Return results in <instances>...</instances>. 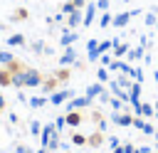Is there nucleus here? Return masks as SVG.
Here are the masks:
<instances>
[{
  "label": "nucleus",
  "mask_w": 158,
  "mask_h": 153,
  "mask_svg": "<svg viewBox=\"0 0 158 153\" xmlns=\"http://www.w3.org/2000/svg\"><path fill=\"white\" fill-rule=\"evenodd\" d=\"M96 79H99L101 84L109 81V69H106V67H99V69H96Z\"/></svg>",
  "instance_id": "bb28decb"
},
{
  "label": "nucleus",
  "mask_w": 158,
  "mask_h": 153,
  "mask_svg": "<svg viewBox=\"0 0 158 153\" xmlns=\"http://www.w3.org/2000/svg\"><path fill=\"white\" fill-rule=\"evenodd\" d=\"M133 114H136V116H143V118H151V116H156V106L141 101L138 106H133Z\"/></svg>",
  "instance_id": "423d86ee"
},
{
  "label": "nucleus",
  "mask_w": 158,
  "mask_h": 153,
  "mask_svg": "<svg viewBox=\"0 0 158 153\" xmlns=\"http://www.w3.org/2000/svg\"><path fill=\"white\" fill-rule=\"evenodd\" d=\"M114 81H116V84H118V86H121V89H126V91H128V89H131V84H133V81H131V76H128V74H118V76H116V79H114Z\"/></svg>",
  "instance_id": "412c9836"
},
{
  "label": "nucleus",
  "mask_w": 158,
  "mask_h": 153,
  "mask_svg": "<svg viewBox=\"0 0 158 153\" xmlns=\"http://www.w3.org/2000/svg\"><path fill=\"white\" fill-rule=\"evenodd\" d=\"M99 101H101V104H109V101H111V94H109V91L104 89V91L99 94Z\"/></svg>",
  "instance_id": "f704fd0d"
},
{
  "label": "nucleus",
  "mask_w": 158,
  "mask_h": 153,
  "mask_svg": "<svg viewBox=\"0 0 158 153\" xmlns=\"http://www.w3.org/2000/svg\"><path fill=\"white\" fill-rule=\"evenodd\" d=\"M156 153H158V151H156Z\"/></svg>",
  "instance_id": "c03bdc74"
},
{
  "label": "nucleus",
  "mask_w": 158,
  "mask_h": 153,
  "mask_svg": "<svg viewBox=\"0 0 158 153\" xmlns=\"http://www.w3.org/2000/svg\"><path fill=\"white\" fill-rule=\"evenodd\" d=\"M81 20H84V10L77 7V10H72V12L67 15V27H69V30H77V27L81 25Z\"/></svg>",
  "instance_id": "39448f33"
},
{
  "label": "nucleus",
  "mask_w": 158,
  "mask_h": 153,
  "mask_svg": "<svg viewBox=\"0 0 158 153\" xmlns=\"http://www.w3.org/2000/svg\"><path fill=\"white\" fill-rule=\"evenodd\" d=\"M156 30H158V20H156Z\"/></svg>",
  "instance_id": "37998d69"
},
{
  "label": "nucleus",
  "mask_w": 158,
  "mask_h": 153,
  "mask_svg": "<svg viewBox=\"0 0 158 153\" xmlns=\"http://www.w3.org/2000/svg\"><path fill=\"white\" fill-rule=\"evenodd\" d=\"M32 109H42L44 104H47V96H30V101H27Z\"/></svg>",
  "instance_id": "5701e85b"
},
{
  "label": "nucleus",
  "mask_w": 158,
  "mask_h": 153,
  "mask_svg": "<svg viewBox=\"0 0 158 153\" xmlns=\"http://www.w3.org/2000/svg\"><path fill=\"white\" fill-rule=\"evenodd\" d=\"M30 133H32V136H40V133H42L40 121H30Z\"/></svg>",
  "instance_id": "c756f323"
},
{
  "label": "nucleus",
  "mask_w": 158,
  "mask_h": 153,
  "mask_svg": "<svg viewBox=\"0 0 158 153\" xmlns=\"http://www.w3.org/2000/svg\"><path fill=\"white\" fill-rule=\"evenodd\" d=\"M91 101H94V99H89L86 94H84V96H72V99L67 101V111H74V109H86V106H91Z\"/></svg>",
  "instance_id": "7ed1b4c3"
},
{
  "label": "nucleus",
  "mask_w": 158,
  "mask_h": 153,
  "mask_svg": "<svg viewBox=\"0 0 158 153\" xmlns=\"http://www.w3.org/2000/svg\"><path fill=\"white\" fill-rule=\"evenodd\" d=\"M109 5H111V0H96V7H99V12L109 10Z\"/></svg>",
  "instance_id": "72a5a7b5"
},
{
  "label": "nucleus",
  "mask_w": 158,
  "mask_h": 153,
  "mask_svg": "<svg viewBox=\"0 0 158 153\" xmlns=\"http://www.w3.org/2000/svg\"><path fill=\"white\" fill-rule=\"evenodd\" d=\"M42 79H44V74H42V72H37V69L27 67L25 72H20V74H15V76H12V86H17V89H22V86H40V84H42Z\"/></svg>",
  "instance_id": "f257e3e1"
},
{
  "label": "nucleus",
  "mask_w": 158,
  "mask_h": 153,
  "mask_svg": "<svg viewBox=\"0 0 158 153\" xmlns=\"http://www.w3.org/2000/svg\"><path fill=\"white\" fill-rule=\"evenodd\" d=\"M67 126H79L81 121H84V116H81V111L79 109H74V111H67Z\"/></svg>",
  "instance_id": "4468645a"
},
{
  "label": "nucleus",
  "mask_w": 158,
  "mask_h": 153,
  "mask_svg": "<svg viewBox=\"0 0 158 153\" xmlns=\"http://www.w3.org/2000/svg\"><path fill=\"white\" fill-rule=\"evenodd\" d=\"M128 22H131V10H128V12H118V15H114V22H111V25H114V27H126Z\"/></svg>",
  "instance_id": "2eb2a0df"
},
{
  "label": "nucleus",
  "mask_w": 158,
  "mask_h": 153,
  "mask_svg": "<svg viewBox=\"0 0 158 153\" xmlns=\"http://www.w3.org/2000/svg\"><path fill=\"white\" fill-rule=\"evenodd\" d=\"M54 126H57V131H62V128L67 126V118H64V116H59V118L54 121Z\"/></svg>",
  "instance_id": "c9c22d12"
},
{
  "label": "nucleus",
  "mask_w": 158,
  "mask_h": 153,
  "mask_svg": "<svg viewBox=\"0 0 158 153\" xmlns=\"http://www.w3.org/2000/svg\"><path fill=\"white\" fill-rule=\"evenodd\" d=\"M101 143H104V131H99V128H96V131H94V133L86 138V146H91V148H99Z\"/></svg>",
  "instance_id": "dca6fc26"
},
{
  "label": "nucleus",
  "mask_w": 158,
  "mask_h": 153,
  "mask_svg": "<svg viewBox=\"0 0 158 153\" xmlns=\"http://www.w3.org/2000/svg\"><path fill=\"white\" fill-rule=\"evenodd\" d=\"M27 17H30V10H27V7H17V10H12L10 22H22V20H27Z\"/></svg>",
  "instance_id": "f3484780"
},
{
  "label": "nucleus",
  "mask_w": 158,
  "mask_h": 153,
  "mask_svg": "<svg viewBox=\"0 0 158 153\" xmlns=\"http://www.w3.org/2000/svg\"><path fill=\"white\" fill-rule=\"evenodd\" d=\"M72 10H77V7H74V5H72V0H67V2H64V5H62V10H59V12H64V15H69V12H72Z\"/></svg>",
  "instance_id": "473e14b6"
},
{
  "label": "nucleus",
  "mask_w": 158,
  "mask_h": 153,
  "mask_svg": "<svg viewBox=\"0 0 158 153\" xmlns=\"http://www.w3.org/2000/svg\"><path fill=\"white\" fill-rule=\"evenodd\" d=\"M133 128H138V131L146 133V136H153V133H156V128H153L143 116H133Z\"/></svg>",
  "instance_id": "6e6552de"
},
{
  "label": "nucleus",
  "mask_w": 158,
  "mask_h": 153,
  "mask_svg": "<svg viewBox=\"0 0 158 153\" xmlns=\"http://www.w3.org/2000/svg\"><path fill=\"white\" fill-rule=\"evenodd\" d=\"M111 62H114V57H111V54H106V52H104V54L99 57V64H101V67H109Z\"/></svg>",
  "instance_id": "7c9ffc66"
},
{
  "label": "nucleus",
  "mask_w": 158,
  "mask_h": 153,
  "mask_svg": "<svg viewBox=\"0 0 158 153\" xmlns=\"http://www.w3.org/2000/svg\"><path fill=\"white\" fill-rule=\"evenodd\" d=\"M126 57H128V62H141L143 57H146V47H131L128 52H126Z\"/></svg>",
  "instance_id": "ddd939ff"
},
{
  "label": "nucleus",
  "mask_w": 158,
  "mask_h": 153,
  "mask_svg": "<svg viewBox=\"0 0 158 153\" xmlns=\"http://www.w3.org/2000/svg\"><path fill=\"white\" fill-rule=\"evenodd\" d=\"M128 49H131L128 42H121V39L116 37V39H114V52H111V54H114V59H121V57H126Z\"/></svg>",
  "instance_id": "9b49d317"
},
{
  "label": "nucleus",
  "mask_w": 158,
  "mask_h": 153,
  "mask_svg": "<svg viewBox=\"0 0 158 153\" xmlns=\"http://www.w3.org/2000/svg\"><path fill=\"white\" fill-rule=\"evenodd\" d=\"M111 22H114V15H111V12H106V10H104V12H101V15H99V27H101V30H106V27H109V25H111Z\"/></svg>",
  "instance_id": "6ab92c4d"
},
{
  "label": "nucleus",
  "mask_w": 158,
  "mask_h": 153,
  "mask_svg": "<svg viewBox=\"0 0 158 153\" xmlns=\"http://www.w3.org/2000/svg\"><path fill=\"white\" fill-rule=\"evenodd\" d=\"M72 5L79 7V10H84V7H86V0H72Z\"/></svg>",
  "instance_id": "4c0bfd02"
},
{
  "label": "nucleus",
  "mask_w": 158,
  "mask_h": 153,
  "mask_svg": "<svg viewBox=\"0 0 158 153\" xmlns=\"http://www.w3.org/2000/svg\"><path fill=\"white\" fill-rule=\"evenodd\" d=\"M15 153H30V151H27L25 146H17V151H15Z\"/></svg>",
  "instance_id": "58836bf2"
},
{
  "label": "nucleus",
  "mask_w": 158,
  "mask_h": 153,
  "mask_svg": "<svg viewBox=\"0 0 158 153\" xmlns=\"http://www.w3.org/2000/svg\"><path fill=\"white\" fill-rule=\"evenodd\" d=\"M96 15H99V7H96V2H86V7H84V20H81V25L84 27H89L94 20H96Z\"/></svg>",
  "instance_id": "20e7f679"
},
{
  "label": "nucleus",
  "mask_w": 158,
  "mask_h": 153,
  "mask_svg": "<svg viewBox=\"0 0 158 153\" xmlns=\"http://www.w3.org/2000/svg\"><path fill=\"white\" fill-rule=\"evenodd\" d=\"M111 121H114L116 126H133V116H131L128 111H114Z\"/></svg>",
  "instance_id": "0eeeda50"
},
{
  "label": "nucleus",
  "mask_w": 158,
  "mask_h": 153,
  "mask_svg": "<svg viewBox=\"0 0 158 153\" xmlns=\"http://www.w3.org/2000/svg\"><path fill=\"white\" fill-rule=\"evenodd\" d=\"M114 153H123V146H116V148H114Z\"/></svg>",
  "instance_id": "ea45409f"
},
{
  "label": "nucleus",
  "mask_w": 158,
  "mask_h": 153,
  "mask_svg": "<svg viewBox=\"0 0 158 153\" xmlns=\"http://www.w3.org/2000/svg\"><path fill=\"white\" fill-rule=\"evenodd\" d=\"M156 20H158V17H156V15H153V12H148V15H146V17H143V22H146V25H148V27H156Z\"/></svg>",
  "instance_id": "2f4dec72"
},
{
  "label": "nucleus",
  "mask_w": 158,
  "mask_h": 153,
  "mask_svg": "<svg viewBox=\"0 0 158 153\" xmlns=\"http://www.w3.org/2000/svg\"><path fill=\"white\" fill-rule=\"evenodd\" d=\"M77 37H79V32H74V30H62V37H59V44L62 47H72L74 42H77Z\"/></svg>",
  "instance_id": "1a4fd4ad"
},
{
  "label": "nucleus",
  "mask_w": 158,
  "mask_h": 153,
  "mask_svg": "<svg viewBox=\"0 0 158 153\" xmlns=\"http://www.w3.org/2000/svg\"><path fill=\"white\" fill-rule=\"evenodd\" d=\"M72 143H74V146H86V136H81V133H72Z\"/></svg>",
  "instance_id": "c85d7f7f"
},
{
  "label": "nucleus",
  "mask_w": 158,
  "mask_h": 153,
  "mask_svg": "<svg viewBox=\"0 0 158 153\" xmlns=\"http://www.w3.org/2000/svg\"><path fill=\"white\" fill-rule=\"evenodd\" d=\"M123 153H136V146L133 143H123Z\"/></svg>",
  "instance_id": "e433bc0d"
},
{
  "label": "nucleus",
  "mask_w": 158,
  "mask_h": 153,
  "mask_svg": "<svg viewBox=\"0 0 158 153\" xmlns=\"http://www.w3.org/2000/svg\"><path fill=\"white\" fill-rule=\"evenodd\" d=\"M57 86H59V81H57V76H54V74L44 76V79H42V84H40V89H42L44 94H52V91H57Z\"/></svg>",
  "instance_id": "9d476101"
},
{
  "label": "nucleus",
  "mask_w": 158,
  "mask_h": 153,
  "mask_svg": "<svg viewBox=\"0 0 158 153\" xmlns=\"http://www.w3.org/2000/svg\"><path fill=\"white\" fill-rule=\"evenodd\" d=\"M109 49H114V39H101V42H99V52L104 54V52H109Z\"/></svg>",
  "instance_id": "a878e982"
},
{
  "label": "nucleus",
  "mask_w": 158,
  "mask_h": 153,
  "mask_svg": "<svg viewBox=\"0 0 158 153\" xmlns=\"http://www.w3.org/2000/svg\"><path fill=\"white\" fill-rule=\"evenodd\" d=\"M12 84V72L7 67H0V86H10Z\"/></svg>",
  "instance_id": "a211bd4d"
},
{
  "label": "nucleus",
  "mask_w": 158,
  "mask_h": 153,
  "mask_svg": "<svg viewBox=\"0 0 158 153\" xmlns=\"http://www.w3.org/2000/svg\"><path fill=\"white\" fill-rule=\"evenodd\" d=\"M72 96H74V91H72V89H57V91H52V94H49V104L59 106V104L69 101Z\"/></svg>",
  "instance_id": "f03ea898"
},
{
  "label": "nucleus",
  "mask_w": 158,
  "mask_h": 153,
  "mask_svg": "<svg viewBox=\"0 0 158 153\" xmlns=\"http://www.w3.org/2000/svg\"><path fill=\"white\" fill-rule=\"evenodd\" d=\"M101 91H104V84H101V81H96V84H91V86H86V96H89V99H94V96H99Z\"/></svg>",
  "instance_id": "4be33fe9"
},
{
  "label": "nucleus",
  "mask_w": 158,
  "mask_h": 153,
  "mask_svg": "<svg viewBox=\"0 0 158 153\" xmlns=\"http://www.w3.org/2000/svg\"><path fill=\"white\" fill-rule=\"evenodd\" d=\"M128 76H131L133 81H141V84H143V69H141V67H131Z\"/></svg>",
  "instance_id": "393cba45"
},
{
  "label": "nucleus",
  "mask_w": 158,
  "mask_h": 153,
  "mask_svg": "<svg viewBox=\"0 0 158 153\" xmlns=\"http://www.w3.org/2000/svg\"><path fill=\"white\" fill-rule=\"evenodd\" d=\"M37 153H47V148H44V146H42V148H40V151H37Z\"/></svg>",
  "instance_id": "79ce46f5"
},
{
  "label": "nucleus",
  "mask_w": 158,
  "mask_h": 153,
  "mask_svg": "<svg viewBox=\"0 0 158 153\" xmlns=\"http://www.w3.org/2000/svg\"><path fill=\"white\" fill-rule=\"evenodd\" d=\"M74 62H77L74 47H64V52H62V57H59V64H62V67H69V64H74Z\"/></svg>",
  "instance_id": "f8f14e48"
},
{
  "label": "nucleus",
  "mask_w": 158,
  "mask_h": 153,
  "mask_svg": "<svg viewBox=\"0 0 158 153\" xmlns=\"http://www.w3.org/2000/svg\"><path fill=\"white\" fill-rule=\"evenodd\" d=\"M54 76H57V81H67V79L72 76V72H69L67 67H59V69L54 72Z\"/></svg>",
  "instance_id": "b1692460"
},
{
  "label": "nucleus",
  "mask_w": 158,
  "mask_h": 153,
  "mask_svg": "<svg viewBox=\"0 0 158 153\" xmlns=\"http://www.w3.org/2000/svg\"><path fill=\"white\" fill-rule=\"evenodd\" d=\"M2 109H5V99L0 96V111H2Z\"/></svg>",
  "instance_id": "a19ab883"
},
{
  "label": "nucleus",
  "mask_w": 158,
  "mask_h": 153,
  "mask_svg": "<svg viewBox=\"0 0 158 153\" xmlns=\"http://www.w3.org/2000/svg\"><path fill=\"white\" fill-rule=\"evenodd\" d=\"M7 44L10 47H25V35H20V32L17 35H10L7 37Z\"/></svg>",
  "instance_id": "aec40b11"
},
{
  "label": "nucleus",
  "mask_w": 158,
  "mask_h": 153,
  "mask_svg": "<svg viewBox=\"0 0 158 153\" xmlns=\"http://www.w3.org/2000/svg\"><path fill=\"white\" fill-rule=\"evenodd\" d=\"M12 59H15V57H12V52H0V67H7Z\"/></svg>",
  "instance_id": "cd10ccee"
}]
</instances>
